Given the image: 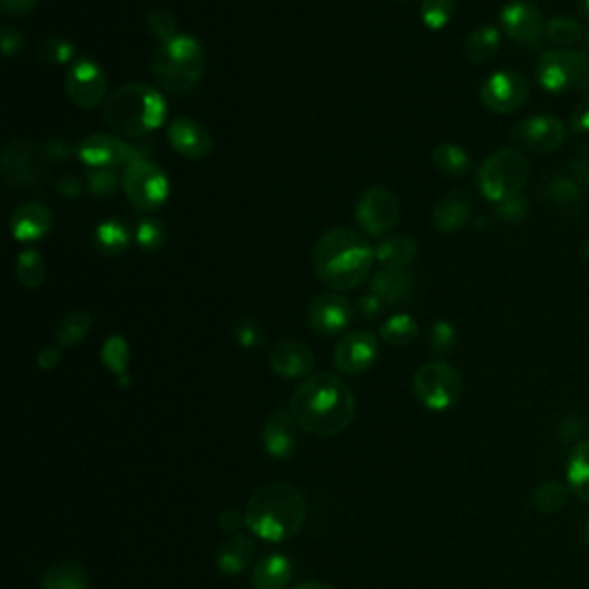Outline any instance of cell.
I'll return each instance as SVG.
<instances>
[{
  "label": "cell",
  "mask_w": 589,
  "mask_h": 589,
  "mask_svg": "<svg viewBox=\"0 0 589 589\" xmlns=\"http://www.w3.org/2000/svg\"><path fill=\"white\" fill-rule=\"evenodd\" d=\"M291 412L299 428L332 438L355 420V394L332 373H316L304 380L291 398Z\"/></svg>",
  "instance_id": "obj_1"
},
{
  "label": "cell",
  "mask_w": 589,
  "mask_h": 589,
  "mask_svg": "<svg viewBox=\"0 0 589 589\" xmlns=\"http://www.w3.org/2000/svg\"><path fill=\"white\" fill-rule=\"evenodd\" d=\"M375 249L364 235L348 228H332L313 249V270L332 293L353 291L369 279Z\"/></svg>",
  "instance_id": "obj_2"
},
{
  "label": "cell",
  "mask_w": 589,
  "mask_h": 589,
  "mask_svg": "<svg viewBox=\"0 0 589 589\" xmlns=\"http://www.w3.org/2000/svg\"><path fill=\"white\" fill-rule=\"evenodd\" d=\"M246 527L263 541H289L307 521V500L291 484L260 486L244 509Z\"/></svg>",
  "instance_id": "obj_3"
},
{
  "label": "cell",
  "mask_w": 589,
  "mask_h": 589,
  "mask_svg": "<svg viewBox=\"0 0 589 589\" xmlns=\"http://www.w3.org/2000/svg\"><path fill=\"white\" fill-rule=\"evenodd\" d=\"M168 116L164 94L148 84H125L111 92L104 104V123L127 139L157 131Z\"/></svg>",
  "instance_id": "obj_4"
},
{
  "label": "cell",
  "mask_w": 589,
  "mask_h": 589,
  "mask_svg": "<svg viewBox=\"0 0 589 589\" xmlns=\"http://www.w3.org/2000/svg\"><path fill=\"white\" fill-rule=\"evenodd\" d=\"M205 72V51L192 35H178L176 40L159 44L152 55V76L168 94L194 90Z\"/></svg>",
  "instance_id": "obj_5"
},
{
  "label": "cell",
  "mask_w": 589,
  "mask_h": 589,
  "mask_svg": "<svg viewBox=\"0 0 589 589\" xmlns=\"http://www.w3.org/2000/svg\"><path fill=\"white\" fill-rule=\"evenodd\" d=\"M529 178V162L518 150H498L484 159L477 174V184L484 199L492 203H502L507 199L518 196Z\"/></svg>",
  "instance_id": "obj_6"
},
{
  "label": "cell",
  "mask_w": 589,
  "mask_h": 589,
  "mask_svg": "<svg viewBox=\"0 0 589 589\" xmlns=\"http://www.w3.org/2000/svg\"><path fill=\"white\" fill-rule=\"evenodd\" d=\"M412 392L424 408L443 412L461 401L463 396V375L451 364L435 359L417 369L412 380Z\"/></svg>",
  "instance_id": "obj_7"
},
{
  "label": "cell",
  "mask_w": 589,
  "mask_h": 589,
  "mask_svg": "<svg viewBox=\"0 0 589 589\" xmlns=\"http://www.w3.org/2000/svg\"><path fill=\"white\" fill-rule=\"evenodd\" d=\"M123 192L137 210L155 213L168 201L170 182L155 162L143 157L125 168Z\"/></svg>",
  "instance_id": "obj_8"
},
{
  "label": "cell",
  "mask_w": 589,
  "mask_h": 589,
  "mask_svg": "<svg viewBox=\"0 0 589 589\" xmlns=\"http://www.w3.org/2000/svg\"><path fill=\"white\" fill-rule=\"evenodd\" d=\"M44 148H37L33 141L14 139L3 150V159H0V168H3V180L10 187L22 189H35L42 184L44 176Z\"/></svg>",
  "instance_id": "obj_9"
},
{
  "label": "cell",
  "mask_w": 589,
  "mask_h": 589,
  "mask_svg": "<svg viewBox=\"0 0 589 589\" xmlns=\"http://www.w3.org/2000/svg\"><path fill=\"white\" fill-rule=\"evenodd\" d=\"M355 217L362 231L371 238L389 235L401 219V203L385 187H371L357 201Z\"/></svg>",
  "instance_id": "obj_10"
},
{
  "label": "cell",
  "mask_w": 589,
  "mask_h": 589,
  "mask_svg": "<svg viewBox=\"0 0 589 589\" xmlns=\"http://www.w3.org/2000/svg\"><path fill=\"white\" fill-rule=\"evenodd\" d=\"M587 55L576 49L546 51L537 65V81L548 92H564L578 86L587 67Z\"/></svg>",
  "instance_id": "obj_11"
},
{
  "label": "cell",
  "mask_w": 589,
  "mask_h": 589,
  "mask_svg": "<svg viewBox=\"0 0 589 589\" xmlns=\"http://www.w3.org/2000/svg\"><path fill=\"white\" fill-rule=\"evenodd\" d=\"M76 157H79L88 168L116 170L120 166L127 168L137 159H143L145 155L139 148L129 145L123 139L108 137V135H92L76 145Z\"/></svg>",
  "instance_id": "obj_12"
},
{
  "label": "cell",
  "mask_w": 589,
  "mask_h": 589,
  "mask_svg": "<svg viewBox=\"0 0 589 589\" xmlns=\"http://www.w3.org/2000/svg\"><path fill=\"white\" fill-rule=\"evenodd\" d=\"M108 81L104 69L88 59L74 61L65 74V92L67 98L79 108L100 106L106 98Z\"/></svg>",
  "instance_id": "obj_13"
},
{
  "label": "cell",
  "mask_w": 589,
  "mask_h": 589,
  "mask_svg": "<svg viewBox=\"0 0 589 589\" xmlns=\"http://www.w3.org/2000/svg\"><path fill=\"white\" fill-rule=\"evenodd\" d=\"M529 98V84L518 72H496L482 86V102L488 111L507 116L525 106Z\"/></svg>",
  "instance_id": "obj_14"
},
{
  "label": "cell",
  "mask_w": 589,
  "mask_h": 589,
  "mask_svg": "<svg viewBox=\"0 0 589 589\" xmlns=\"http://www.w3.org/2000/svg\"><path fill=\"white\" fill-rule=\"evenodd\" d=\"M500 26L507 33L509 40H514L521 47L535 49L539 47L541 37L546 33V22L537 5L525 3V0H514L502 8Z\"/></svg>",
  "instance_id": "obj_15"
},
{
  "label": "cell",
  "mask_w": 589,
  "mask_h": 589,
  "mask_svg": "<svg viewBox=\"0 0 589 589\" xmlns=\"http://www.w3.org/2000/svg\"><path fill=\"white\" fill-rule=\"evenodd\" d=\"M380 355V344L375 334L357 330L346 334L334 348V364L346 375H362L367 373Z\"/></svg>",
  "instance_id": "obj_16"
},
{
  "label": "cell",
  "mask_w": 589,
  "mask_h": 589,
  "mask_svg": "<svg viewBox=\"0 0 589 589\" xmlns=\"http://www.w3.org/2000/svg\"><path fill=\"white\" fill-rule=\"evenodd\" d=\"M566 139V129L555 116H532L511 129V141L516 145L546 155L555 152Z\"/></svg>",
  "instance_id": "obj_17"
},
{
  "label": "cell",
  "mask_w": 589,
  "mask_h": 589,
  "mask_svg": "<svg viewBox=\"0 0 589 589\" xmlns=\"http://www.w3.org/2000/svg\"><path fill=\"white\" fill-rule=\"evenodd\" d=\"M350 302L338 293H325L311 302L309 328L320 336H336L344 332L353 320Z\"/></svg>",
  "instance_id": "obj_18"
},
{
  "label": "cell",
  "mask_w": 589,
  "mask_h": 589,
  "mask_svg": "<svg viewBox=\"0 0 589 589\" xmlns=\"http://www.w3.org/2000/svg\"><path fill=\"white\" fill-rule=\"evenodd\" d=\"M313 367L316 355L307 344H302V341L283 338L270 350V369L286 380L309 375Z\"/></svg>",
  "instance_id": "obj_19"
},
{
  "label": "cell",
  "mask_w": 589,
  "mask_h": 589,
  "mask_svg": "<svg viewBox=\"0 0 589 589\" xmlns=\"http://www.w3.org/2000/svg\"><path fill=\"white\" fill-rule=\"evenodd\" d=\"M168 143L187 159H205L213 152L210 131L192 118H178L168 125Z\"/></svg>",
  "instance_id": "obj_20"
},
{
  "label": "cell",
  "mask_w": 589,
  "mask_h": 589,
  "mask_svg": "<svg viewBox=\"0 0 589 589\" xmlns=\"http://www.w3.org/2000/svg\"><path fill=\"white\" fill-rule=\"evenodd\" d=\"M51 226H53V217L49 213V207L37 201H26L18 205L10 219L12 238L24 244L47 238Z\"/></svg>",
  "instance_id": "obj_21"
},
{
  "label": "cell",
  "mask_w": 589,
  "mask_h": 589,
  "mask_svg": "<svg viewBox=\"0 0 589 589\" xmlns=\"http://www.w3.org/2000/svg\"><path fill=\"white\" fill-rule=\"evenodd\" d=\"M472 217V199L465 189H451L443 196L433 210V223L445 235H453L463 231Z\"/></svg>",
  "instance_id": "obj_22"
},
{
  "label": "cell",
  "mask_w": 589,
  "mask_h": 589,
  "mask_svg": "<svg viewBox=\"0 0 589 589\" xmlns=\"http://www.w3.org/2000/svg\"><path fill=\"white\" fill-rule=\"evenodd\" d=\"M293 412H274L263 426V445L272 459H289L297 447Z\"/></svg>",
  "instance_id": "obj_23"
},
{
  "label": "cell",
  "mask_w": 589,
  "mask_h": 589,
  "mask_svg": "<svg viewBox=\"0 0 589 589\" xmlns=\"http://www.w3.org/2000/svg\"><path fill=\"white\" fill-rule=\"evenodd\" d=\"M414 277L408 270L383 268L371 279V293L377 295L385 304H406L414 295Z\"/></svg>",
  "instance_id": "obj_24"
},
{
  "label": "cell",
  "mask_w": 589,
  "mask_h": 589,
  "mask_svg": "<svg viewBox=\"0 0 589 589\" xmlns=\"http://www.w3.org/2000/svg\"><path fill=\"white\" fill-rule=\"evenodd\" d=\"M293 574H295L293 560L289 555L272 553L256 564L252 582L256 589H283L291 585Z\"/></svg>",
  "instance_id": "obj_25"
},
{
  "label": "cell",
  "mask_w": 589,
  "mask_h": 589,
  "mask_svg": "<svg viewBox=\"0 0 589 589\" xmlns=\"http://www.w3.org/2000/svg\"><path fill=\"white\" fill-rule=\"evenodd\" d=\"M256 553L254 541L246 535H233L226 539L219 548L217 555V568L223 576H240L246 566L252 564Z\"/></svg>",
  "instance_id": "obj_26"
},
{
  "label": "cell",
  "mask_w": 589,
  "mask_h": 589,
  "mask_svg": "<svg viewBox=\"0 0 589 589\" xmlns=\"http://www.w3.org/2000/svg\"><path fill=\"white\" fill-rule=\"evenodd\" d=\"M417 254H420V246H417L412 238L394 235L375 246V263L383 265V268L406 270L408 265L417 258Z\"/></svg>",
  "instance_id": "obj_27"
},
{
  "label": "cell",
  "mask_w": 589,
  "mask_h": 589,
  "mask_svg": "<svg viewBox=\"0 0 589 589\" xmlns=\"http://www.w3.org/2000/svg\"><path fill=\"white\" fill-rule=\"evenodd\" d=\"M541 196L553 203L555 207H562V210H568V207H576L582 203V184L576 178H568L562 174H550L541 182Z\"/></svg>",
  "instance_id": "obj_28"
},
{
  "label": "cell",
  "mask_w": 589,
  "mask_h": 589,
  "mask_svg": "<svg viewBox=\"0 0 589 589\" xmlns=\"http://www.w3.org/2000/svg\"><path fill=\"white\" fill-rule=\"evenodd\" d=\"M566 486L576 498L589 504V438L578 443L566 463Z\"/></svg>",
  "instance_id": "obj_29"
},
{
  "label": "cell",
  "mask_w": 589,
  "mask_h": 589,
  "mask_svg": "<svg viewBox=\"0 0 589 589\" xmlns=\"http://www.w3.org/2000/svg\"><path fill=\"white\" fill-rule=\"evenodd\" d=\"M431 159H433L435 170L447 178H463L472 168V159L468 152L461 145H453V143L435 145Z\"/></svg>",
  "instance_id": "obj_30"
},
{
  "label": "cell",
  "mask_w": 589,
  "mask_h": 589,
  "mask_svg": "<svg viewBox=\"0 0 589 589\" xmlns=\"http://www.w3.org/2000/svg\"><path fill=\"white\" fill-rule=\"evenodd\" d=\"M500 44H502V37L496 26H479L468 37L465 53L474 65H484L500 53Z\"/></svg>",
  "instance_id": "obj_31"
},
{
  "label": "cell",
  "mask_w": 589,
  "mask_h": 589,
  "mask_svg": "<svg viewBox=\"0 0 589 589\" xmlns=\"http://www.w3.org/2000/svg\"><path fill=\"white\" fill-rule=\"evenodd\" d=\"M129 242V228L120 219H106L98 226V231H94V246H98L104 256L125 254Z\"/></svg>",
  "instance_id": "obj_32"
},
{
  "label": "cell",
  "mask_w": 589,
  "mask_h": 589,
  "mask_svg": "<svg viewBox=\"0 0 589 589\" xmlns=\"http://www.w3.org/2000/svg\"><path fill=\"white\" fill-rule=\"evenodd\" d=\"M568 486L558 482V479H548L539 484L535 490H532V507H535L539 514H558L560 509L566 507L568 502Z\"/></svg>",
  "instance_id": "obj_33"
},
{
  "label": "cell",
  "mask_w": 589,
  "mask_h": 589,
  "mask_svg": "<svg viewBox=\"0 0 589 589\" xmlns=\"http://www.w3.org/2000/svg\"><path fill=\"white\" fill-rule=\"evenodd\" d=\"M16 277L26 289H40L47 279V265L42 254L33 249V246H26V249L16 256Z\"/></svg>",
  "instance_id": "obj_34"
},
{
  "label": "cell",
  "mask_w": 589,
  "mask_h": 589,
  "mask_svg": "<svg viewBox=\"0 0 589 589\" xmlns=\"http://www.w3.org/2000/svg\"><path fill=\"white\" fill-rule=\"evenodd\" d=\"M420 334V325L408 313H394L387 322L380 325V338L387 341L389 346H408Z\"/></svg>",
  "instance_id": "obj_35"
},
{
  "label": "cell",
  "mask_w": 589,
  "mask_h": 589,
  "mask_svg": "<svg viewBox=\"0 0 589 589\" xmlns=\"http://www.w3.org/2000/svg\"><path fill=\"white\" fill-rule=\"evenodd\" d=\"M42 589H88V576L79 564L65 562L49 568L42 578Z\"/></svg>",
  "instance_id": "obj_36"
},
{
  "label": "cell",
  "mask_w": 589,
  "mask_h": 589,
  "mask_svg": "<svg viewBox=\"0 0 589 589\" xmlns=\"http://www.w3.org/2000/svg\"><path fill=\"white\" fill-rule=\"evenodd\" d=\"M90 330H92V313L79 309L63 318L59 330H55V338H59V344L63 348H69V346L81 344Z\"/></svg>",
  "instance_id": "obj_37"
},
{
  "label": "cell",
  "mask_w": 589,
  "mask_h": 589,
  "mask_svg": "<svg viewBox=\"0 0 589 589\" xmlns=\"http://www.w3.org/2000/svg\"><path fill=\"white\" fill-rule=\"evenodd\" d=\"M546 37L558 47H574L582 40L585 30L572 16H553L546 24Z\"/></svg>",
  "instance_id": "obj_38"
},
{
  "label": "cell",
  "mask_w": 589,
  "mask_h": 589,
  "mask_svg": "<svg viewBox=\"0 0 589 589\" xmlns=\"http://www.w3.org/2000/svg\"><path fill=\"white\" fill-rule=\"evenodd\" d=\"M37 59L44 65H72L76 59V44L61 35L47 37V40L37 47Z\"/></svg>",
  "instance_id": "obj_39"
},
{
  "label": "cell",
  "mask_w": 589,
  "mask_h": 589,
  "mask_svg": "<svg viewBox=\"0 0 589 589\" xmlns=\"http://www.w3.org/2000/svg\"><path fill=\"white\" fill-rule=\"evenodd\" d=\"M129 344H127V338L120 336V334H113L104 341V346H102V362L108 371L116 373L118 377L127 375V367H129Z\"/></svg>",
  "instance_id": "obj_40"
},
{
  "label": "cell",
  "mask_w": 589,
  "mask_h": 589,
  "mask_svg": "<svg viewBox=\"0 0 589 589\" xmlns=\"http://www.w3.org/2000/svg\"><path fill=\"white\" fill-rule=\"evenodd\" d=\"M145 28H148V33L152 37H157L162 44L176 40V37L180 35L178 33V18L174 16V12L164 10V8H155V10L148 12Z\"/></svg>",
  "instance_id": "obj_41"
},
{
  "label": "cell",
  "mask_w": 589,
  "mask_h": 589,
  "mask_svg": "<svg viewBox=\"0 0 589 589\" xmlns=\"http://www.w3.org/2000/svg\"><path fill=\"white\" fill-rule=\"evenodd\" d=\"M86 187L94 199H108L123 187V176H116V170L108 168H90L86 176Z\"/></svg>",
  "instance_id": "obj_42"
},
{
  "label": "cell",
  "mask_w": 589,
  "mask_h": 589,
  "mask_svg": "<svg viewBox=\"0 0 589 589\" xmlns=\"http://www.w3.org/2000/svg\"><path fill=\"white\" fill-rule=\"evenodd\" d=\"M456 14V0H422V22L431 30H443Z\"/></svg>",
  "instance_id": "obj_43"
},
{
  "label": "cell",
  "mask_w": 589,
  "mask_h": 589,
  "mask_svg": "<svg viewBox=\"0 0 589 589\" xmlns=\"http://www.w3.org/2000/svg\"><path fill=\"white\" fill-rule=\"evenodd\" d=\"M166 240V228L159 219H143L137 228V244L143 252H157Z\"/></svg>",
  "instance_id": "obj_44"
},
{
  "label": "cell",
  "mask_w": 589,
  "mask_h": 589,
  "mask_svg": "<svg viewBox=\"0 0 589 589\" xmlns=\"http://www.w3.org/2000/svg\"><path fill=\"white\" fill-rule=\"evenodd\" d=\"M428 346L431 350L438 357H447L453 353L456 348V330L449 320H438L431 328V336H428Z\"/></svg>",
  "instance_id": "obj_45"
},
{
  "label": "cell",
  "mask_w": 589,
  "mask_h": 589,
  "mask_svg": "<svg viewBox=\"0 0 589 589\" xmlns=\"http://www.w3.org/2000/svg\"><path fill=\"white\" fill-rule=\"evenodd\" d=\"M233 336L238 341V346L246 348V350H254V348H260L265 344V330L258 320H240L235 330H233Z\"/></svg>",
  "instance_id": "obj_46"
},
{
  "label": "cell",
  "mask_w": 589,
  "mask_h": 589,
  "mask_svg": "<svg viewBox=\"0 0 589 589\" xmlns=\"http://www.w3.org/2000/svg\"><path fill=\"white\" fill-rule=\"evenodd\" d=\"M498 219L502 221H521L527 215V201L518 194L514 199H507L498 203Z\"/></svg>",
  "instance_id": "obj_47"
},
{
  "label": "cell",
  "mask_w": 589,
  "mask_h": 589,
  "mask_svg": "<svg viewBox=\"0 0 589 589\" xmlns=\"http://www.w3.org/2000/svg\"><path fill=\"white\" fill-rule=\"evenodd\" d=\"M0 47H3V53L8 59H14V55L24 49V35L14 26H5L3 35H0Z\"/></svg>",
  "instance_id": "obj_48"
},
{
  "label": "cell",
  "mask_w": 589,
  "mask_h": 589,
  "mask_svg": "<svg viewBox=\"0 0 589 589\" xmlns=\"http://www.w3.org/2000/svg\"><path fill=\"white\" fill-rule=\"evenodd\" d=\"M572 174L574 178L582 184V187H589V143L582 145L574 159H572Z\"/></svg>",
  "instance_id": "obj_49"
},
{
  "label": "cell",
  "mask_w": 589,
  "mask_h": 589,
  "mask_svg": "<svg viewBox=\"0 0 589 589\" xmlns=\"http://www.w3.org/2000/svg\"><path fill=\"white\" fill-rule=\"evenodd\" d=\"M572 131L574 135H589V98L578 102L572 113Z\"/></svg>",
  "instance_id": "obj_50"
},
{
  "label": "cell",
  "mask_w": 589,
  "mask_h": 589,
  "mask_svg": "<svg viewBox=\"0 0 589 589\" xmlns=\"http://www.w3.org/2000/svg\"><path fill=\"white\" fill-rule=\"evenodd\" d=\"M383 307H385V302L380 299L377 295H373V293L364 295L362 299L357 302V309H359V313H362V318H369V320H373V318H375L380 311H383Z\"/></svg>",
  "instance_id": "obj_51"
},
{
  "label": "cell",
  "mask_w": 589,
  "mask_h": 589,
  "mask_svg": "<svg viewBox=\"0 0 589 589\" xmlns=\"http://www.w3.org/2000/svg\"><path fill=\"white\" fill-rule=\"evenodd\" d=\"M242 523H246L244 518V511H238V509H226L223 514L219 516V525L223 532H238L242 527Z\"/></svg>",
  "instance_id": "obj_52"
},
{
  "label": "cell",
  "mask_w": 589,
  "mask_h": 589,
  "mask_svg": "<svg viewBox=\"0 0 589 589\" xmlns=\"http://www.w3.org/2000/svg\"><path fill=\"white\" fill-rule=\"evenodd\" d=\"M59 192L67 199H79L84 194V182L76 180L74 176H63L59 180Z\"/></svg>",
  "instance_id": "obj_53"
},
{
  "label": "cell",
  "mask_w": 589,
  "mask_h": 589,
  "mask_svg": "<svg viewBox=\"0 0 589 589\" xmlns=\"http://www.w3.org/2000/svg\"><path fill=\"white\" fill-rule=\"evenodd\" d=\"M0 5H3L5 14L24 16V14H28L37 5V0H0Z\"/></svg>",
  "instance_id": "obj_54"
},
{
  "label": "cell",
  "mask_w": 589,
  "mask_h": 589,
  "mask_svg": "<svg viewBox=\"0 0 589 589\" xmlns=\"http://www.w3.org/2000/svg\"><path fill=\"white\" fill-rule=\"evenodd\" d=\"M59 362H61V350L53 348V346L40 350V355H37V367H40L42 371L55 369V367H59Z\"/></svg>",
  "instance_id": "obj_55"
},
{
  "label": "cell",
  "mask_w": 589,
  "mask_h": 589,
  "mask_svg": "<svg viewBox=\"0 0 589 589\" xmlns=\"http://www.w3.org/2000/svg\"><path fill=\"white\" fill-rule=\"evenodd\" d=\"M69 152H72V145L69 143H65V141H61V139H55V141H51L47 148H44V157L47 159H65V157H69Z\"/></svg>",
  "instance_id": "obj_56"
},
{
  "label": "cell",
  "mask_w": 589,
  "mask_h": 589,
  "mask_svg": "<svg viewBox=\"0 0 589 589\" xmlns=\"http://www.w3.org/2000/svg\"><path fill=\"white\" fill-rule=\"evenodd\" d=\"M576 88L585 94V98H589V65L585 67V72H582V76H580V81H578Z\"/></svg>",
  "instance_id": "obj_57"
},
{
  "label": "cell",
  "mask_w": 589,
  "mask_h": 589,
  "mask_svg": "<svg viewBox=\"0 0 589 589\" xmlns=\"http://www.w3.org/2000/svg\"><path fill=\"white\" fill-rule=\"evenodd\" d=\"M295 589H336V587H332V585H328V582H320V580H309V582L297 585Z\"/></svg>",
  "instance_id": "obj_58"
},
{
  "label": "cell",
  "mask_w": 589,
  "mask_h": 589,
  "mask_svg": "<svg viewBox=\"0 0 589 589\" xmlns=\"http://www.w3.org/2000/svg\"><path fill=\"white\" fill-rule=\"evenodd\" d=\"M580 10H582V16H585V22L589 24V0H580Z\"/></svg>",
  "instance_id": "obj_59"
},
{
  "label": "cell",
  "mask_w": 589,
  "mask_h": 589,
  "mask_svg": "<svg viewBox=\"0 0 589 589\" xmlns=\"http://www.w3.org/2000/svg\"><path fill=\"white\" fill-rule=\"evenodd\" d=\"M582 539H585V546L589 548V518H587V523H585V529H582Z\"/></svg>",
  "instance_id": "obj_60"
},
{
  "label": "cell",
  "mask_w": 589,
  "mask_h": 589,
  "mask_svg": "<svg viewBox=\"0 0 589 589\" xmlns=\"http://www.w3.org/2000/svg\"><path fill=\"white\" fill-rule=\"evenodd\" d=\"M582 256H585V258H589V240L582 244Z\"/></svg>",
  "instance_id": "obj_61"
},
{
  "label": "cell",
  "mask_w": 589,
  "mask_h": 589,
  "mask_svg": "<svg viewBox=\"0 0 589 589\" xmlns=\"http://www.w3.org/2000/svg\"><path fill=\"white\" fill-rule=\"evenodd\" d=\"M585 40H587V44H589V30L585 33Z\"/></svg>",
  "instance_id": "obj_62"
},
{
  "label": "cell",
  "mask_w": 589,
  "mask_h": 589,
  "mask_svg": "<svg viewBox=\"0 0 589 589\" xmlns=\"http://www.w3.org/2000/svg\"><path fill=\"white\" fill-rule=\"evenodd\" d=\"M401 3H408V0H401Z\"/></svg>",
  "instance_id": "obj_63"
}]
</instances>
